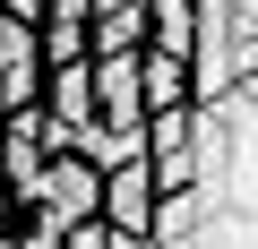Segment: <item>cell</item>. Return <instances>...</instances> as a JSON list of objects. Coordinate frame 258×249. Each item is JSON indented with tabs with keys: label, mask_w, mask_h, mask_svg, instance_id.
<instances>
[{
	"label": "cell",
	"mask_w": 258,
	"mask_h": 249,
	"mask_svg": "<svg viewBox=\"0 0 258 249\" xmlns=\"http://www.w3.org/2000/svg\"><path fill=\"white\" fill-rule=\"evenodd\" d=\"M43 198H52L60 223H78V215L95 206V172H86V163H52V172H43Z\"/></svg>",
	"instance_id": "cell-1"
},
{
	"label": "cell",
	"mask_w": 258,
	"mask_h": 249,
	"mask_svg": "<svg viewBox=\"0 0 258 249\" xmlns=\"http://www.w3.org/2000/svg\"><path fill=\"white\" fill-rule=\"evenodd\" d=\"M138 206H147V189H138V172H129V181H120V189H112V215H120V223H129V232H138V223H147V215H138Z\"/></svg>",
	"instance_id": "cell-2"
},
{
	"label": "cell",
	"mask_w": 258,
	"mask_h": 249,
	"mask_svg": "<svg viewBox=\"0 0 258 249\" xmlns=\"http://www.w3.org/2000/svg\"><path fill=\"white\" fill-rule=\"evenodd\" d=\"M78 249H103V232H78Z\"/></svg>",
	"instance_id": "cell-3"
}]
</instances>
